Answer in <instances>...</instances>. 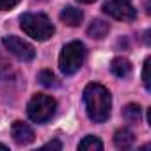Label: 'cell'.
Here are the masks:
<instances>
[{
    "label": "cell",
    "mask_w": 151,
    "mask_h": 151,
    "mask_svg": "<svg viewBox=\"0 0 151 151\" xmlns=\"http://www.w3.org/2000/svg\"><path fill=\"white\" fill-rule=\"evenodd\" d=\"M84 103L87 116L94 123H105L110 116L112 98L110 93L100 84H89L84 89Z\"/></svg>",
    "instance_id": "6da1fadb"
},
{
    "label": "cell",
    "mask_w": 151,
    "mask_h": 151,
    "mask_svg": "<svg viewBox=\"0 0 151 151\" xmlns=\"http://www.w3.org/2000/svg\"><path fill=\"white\" fill-rule=\"evenodd\" d=\"M20 25L27 36H30L36 41H46L53 36L55 29L50 22V18L43 13H25L20 18Z\"/></svg>",
    "instance_id": "7a4b0ae2"
},
{
    "label": "cell",
    "mask_w": 151,
    "mask_h": 151,
    "mask_svg": "<svg viewBox=\"0 0 151 151\" xmlns=\"http://www.w3.org/2000/svg\"><path fill=\"white\" fill-rule=\"evenodd\" d=\"M86 59V46L80 41L68 43L59 57V68L64 75H75L84 64Z\"/></svg>",
    "instance_id": "3957f363"
},
{
    "label": "cell",
    "mask_w": 151,
    "mask_h": 151,
    "mask_svg": "<svg viewBox=\"0 0 151 151\" xmlns=\"http://www.w3.org/2000/svg\"><path fill=\"white\" fill-rule=\"evenodd\" d=\"M55 109H57V101L52 96L36 94L30 98V101L27 105V114L34 123L43 124L52 119V116L55 114Z\"/></svg>",
    "instance_id": "277c9868"
},
{
    "label": "cell",
    "mask_w": 151,
    "mask_h": 151,
    "mask_svg": "<svg viewBox=\"0 0 151 151\" xmlns=\"http://www.w3.org/2000/svg\"><path fill=\"white\" fill-rule=\"evenodd\" d=\"M103 11L119 22H133L137 18V9L133 7L132 0H107Z\"/></svg>",
    "instance_id": "5b68a950"
},
{
    "label": "cell",
    "mask_w": 151,
    "mask_h": 151,
    "mask_svg": "<svg viewBox=\"0 0 151 151\" xmlns=\"http://www.w3.org/2000/svg\"><path fill=\"white\" fill-rule=\"evenodd\" d=\"M2 45H4V48H6L11 55H14L16 59H20V60H23V62H30V60L36 57L34 46L29 45L27 41H23V39L18 37V36H6V37L2 39Z\"/></svg>",
    "instance_id": "8992f818"
},
{
    "label": "cell",
    "mask_w": 151,
    "mask_h": 151,
    "mask_svg": "<svg viewBox=\"0 0 151 151\" xmlns=\"http://www.w3.org/2000/svg\"><path fill=\"white\" fill-rule=\"evenodd\" d=\"M11 135H13L14 142L20 144V146H27V144L34 142V137H36V135H34V130H32L27 123H23V121H14V123H13Z\"/></svg>",
    "instance_id": "52a82bcc"
},
{
    "label": "cell",
    "mask_w": 151,
    "mask_h": 151,
    "mask_svg": "<svg viewBox=\"0 0 151 151\" xmlns=\"http://www.w3.org/2000/svg\"><path fill=\"white\" fill-rule=\"evenodd\" d=\"M114 144H116V147H119V149H130V147L135 144V135H133V132L128 130V128H119V130L116 132V135H114Z\"/></svg>",
    "instance_id": "ba28073f"
},
{
    "label": "cell",
    "mask_w": 151,
    "mask_h": 151,
    "mask_svg": "<svg viewBox=\"0 0 151 151\" xmlns=\"http://www.w3.org/2000/svg\"><path fill=\"white\" fill-rule=\"evenodd\" d=\"M60 20H62V23H66V25H69V27H77V25L82 23V20H84V13H82L80 9H77V7L68 6V7L62 9V13H60Z\"/></svg>",
    "instance_id": "9c48e42d"
},
{
    "label": "cell",
    "mask_w": 151,
    "mask_h": 151,
    "mask_svg": "<svg viewBox=\"0 0 151 151\" xmlns=\"http://www.w3.org/2000/svg\"><path fill=\"white\" fill-rule=\"evenodd\" d=\"M110 71L116 75V77L124 78V77H128V75L132 73V62L126 57H116L110 62Z\"/></svg>",
    "instance_id": "30bf717a"
},
{
    "label": "cell",
    "mask_w": 151,
    "mask_h": 151,
    "mask_svg": "<svg viewBox=\"0 0 151 151\" xmlns=\"http://www.w3.org/2000/svg\"><path fill=\"white\" fill-rule=\"evenodd\" d=\"M110 30V25L105 22V20H94L89 29H87V34L93 37V39H103Z\"/></svg>",
    "instance_id": "8fae6325"
},
{
    "label": "cell",
    "mask_w": 151,
    "mask_h": 151,
    "mask_svg": "<svg viewBox=\"0 0 151 151\" xmlns=\"http://www.w3.org/2000/svg\"><path fill=\"white\" fill-rule=\"evenodd\" d=\"M78 149H82V151H101V149H103V144H101V140H100L98 137L87 135L84 140H80Z\"/></svg>",
    "instance_id": "7c38bea8"
},
{
    "label": "cell",
    "mask_w": 151,
    "mask_h": 151,
    "mask_svg": "<svg viewBox=\"0 0 151 151\" xmlns=\"http://www.w3.org/2000/svg\"><path fill=\"white\" fill-rule=\"evenodd\" d=\"M123 117L128 123H139L140 121V107L135 105V103H128L123 109Z\"/></svg>",
    "instance_id": "4fadbf2b"
},
{
    "label": "cell",
    "mask_w": 151,
    "mask_h": 151,
    "mask_svg": "<svg viewBox=\"0 0 151 151\" xmlns=\"http://www.w3.org/2000/svg\"><path fill=\"white\" fill-rule=\"evenodd\" d=\"M39 82L45 86V87H53L57 86V78H55V75L50 71V69H43L39 73Z\"/></svg>",
    "instance_id": "5bb4252c"
},
{
    "label": "cell",
    "mask_w": 151,
    "mask_h": 151,
    "mask_svg": "<svg viewBox=\"0 0 151 151\" xmlns=\"http://www.w3.org/2000/svg\"><path fill=\"white\" fill-rule=\"evenodd\" d=\"M149 62H151V59L147 57L146 62H144V69H142V82H144V86H146L147 91L151 89V84H149Z\"/></svg>",
    "instance_id": "9a60e30c"
},
{
    "label": "cell",
    "mask_w": 151,
    "mask_h": 151,
    "mask_svg": "<svg viewBox=\"0 0 151 151\" xmlns=\"http://www.w3.org/2000/svg\"><path fill=\"white\" fill-rule=\"evenodd\" d=\"M20 4V0H0V11H7L13 9Z\"/></svg>",
    "instance_id": "2e32d148"
},
{
    "label": "cell",
    "mask_w": 151,
    "mask_h": 151,
    "mask_svg": "<svg viewBox=\"0 0 151 151\" xmlns=\"http://www.w3.org/2000/svg\"><path fill=\"white\" fill-rule=\"evenodd\" d=\"M43 147H45V149H50V147H52V149H60V147H62V144H60L59 140H52V142L45 144Z\"/></svg>",
    "instance_id": "e0dca14e"
},
{
    "label": "cell",
    "mask_w": 151,
    "mask_h": 151,
    "mask_svg": "<svg viewBox=\"0 0 151 151\" xmlns=\"http://www.w3.org/2000/svg\"><path fill=\"white\" fill-rule=\"evenodd\" d=\"M6 66H7V64H6V60L2 59V55H0V75H2V73H4V69H6Z\"/></svg>",
    "instance_id": "ac0fdd59"
},
{
    "label": "cell",
    "mask_w": 151,
    "mask_h": 151,
    "mask_svg": "<svg viewBox=\"0 0 151 151\" xmlns=\"http://www.w3.org/2000/svg\"><path fill=\"white\" fill-rule=\"evenodd\" d=\"M78 2H82V4H93V2H96V0H78Z\"/></svg>",
    "instance_id": "d6986e66"
},
{
    "label": "cell",
    "mask_w": 151,
    "mask_h": 151,
    "mask_svg": "<svg viewBox=\"0 0 151 151\" xmlns=\"http://www.w3.org/2000/svg\"><path fill=\"white\" fill-rule=\"evenodd\" d=\"M0 149H7V146H4V144H0Z\"/></svg>",
    "instance_id": "ffe728a7"
}]
</instances>
